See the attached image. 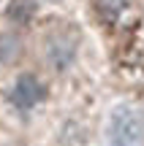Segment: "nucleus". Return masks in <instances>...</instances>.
<instances>
[{
  "mask_svg": "<svg viewBox=\"0 0 144 146\" xmlns=\"http://www.w3.org/2000/svg\"><path fill=\"white\" fill-rule=\"evenodd\" d=\"M41 3H60V0H41Z\"/></svg>",
  "mask_w": 144,
  "mask_h": 146,
  "instance_id": "7",
  "label": "nucleus"
},
{
  "mask_svg": "<svg viewBox=\"0 0 144 146\" xmlns=\"http://www.w3.org/2000/svg\"><path fill=\"white\" fill-rule=\"evenodd\" d=\"M8 100H11V106L19 108V111H33L35 106H41L44 100H46V84H44L35 73H22L14 81V87H11Z\"/></svg>",
  "mask_w": 144,
  "mask_h": 146,
  "instance_id": "3",
  "label": "nucleus"
},
{
  "mask_svg": "<svg viewBox=\"0 0 144 146\" xmlns=\"http://www.w3.org/2000/svg\"><path fill=\"white\" fill-rule=\"evenodd\" d=\"M79 46H82L79 27L71 25V22H52L46 27V33H44V41H41L46 68L54 73L71 70V65L79 57Z\"/></svg>",
  "mask_w": 144,
  "mask_h": 146,
  "instance_id": "1",
  "label": "nucleus"
},
{
  "mask_svg": "<svg viewBox=\"0 0 144 146\" xmlns=\"http://www.w3.org/2000/svg\"><path fill=\"white\" fill-rule=\"evenodd\" d=\"M95 11L106 25L120 27L133 14V0H95Z\"/></svg>",
  "mask_w": 144,
  "mask_h": 146,
  "instance_id": "4",
  "label": "nucleus"
},
{
  "mask_svg": "<svg viewBox=\"0 0 144 146\" xmlns=\"http://www.w3.org/2000/svg\"><path fill=\"white\" fill-rule=\"evenodd\" d=\"M35 8H38V0H8L5 19L14 25H30L35 16Z\"/></svg>",
  "mask_w": 144,
  "mask_h": 146,
  "instance_id": "6",
  "label": "nucleus"
},
{
  "mask_svg": "<svg viewBox=\"0 0 144 146\" xmlns=\"http://www.w3.org/2000/svg\"><path fill=\"white\" fill-rule=\"evenodd\" d=\"M25 54V43L16 33H0V65H16Z\"/></svg>",
  "mask_w": 144,
  "mask_h": 146,
  "instance_id": "5",
  "label": "nucleus"
},
{
  "mask_svg": "<svg viewBox=\"0 0 144 146\" xmlns=\"http://www.w3.org/2000/svg\"><path fill=\"white\" fill-rule=\"evenodd\" d=\"M109 146H141L144 143V114L133 106H120L109 116L106 127Z\"/></svg>",
  "mask_w": 144,
  "mask_h": 146,
  "instance_id": "2",
  "label": "nucleus"
}]
</instances>
